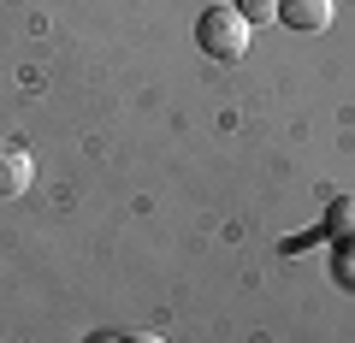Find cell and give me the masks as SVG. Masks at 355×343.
<instances>
[{
	"instance_id": "52a82bcc",
	"label": "cell",
	"mask_w": 355,
	"mask_h": 343,
	"mask_svg": "<svg viewBox=\"0 0 355 343\" xmlns=\"http://www.w3.org/2000/svg\"><path fill=\"white\" fill-rule=\"evenodd\" d=\"M125 343H166V337H154V331H130Z\"/></svg>"
},
{
	"instance_id": "5b68a950",
	"label": "cell",
	"mask_w": 355,
	"mask_h": 343,
	"mask_svg": "<svg viewBox=\"0 0 355 343\" xmlns=\"http://www.w3.org/2000/svg\"><path fill=\"white\" fill-rule=\"evenodd\" d=\"M331 272H338L343 290H355V237H343V243H338V261H331Z\"/></svg>"
},
{
	"instance_id": "8992f818",
	"label": "cell",
	"mask_w": 355,
	"mask_h": 343,
	"mask_svg": "<svg viewBox=\"0 0 355 343\" xmlns=\"http://www.w3.org/2000/svg\"><path fill=\"white\" fill-rule=\"evenodd\" d=\"M231 6H237L249 24H272V18H279V0H231Z\"/></svg>"
},
{
	"instance_id": "7a4b0ae2",
	"label": "cell",
	"mask_w": 355,
	"mask_h": 343,
	"mask_svg": "<svg viewBox=\"0 0 355 343\" xmlns=\"http://www.w3.org/2000/svg\"><path fill=\"white\" fill-rule=\"evenodd\" d=\"M331 0H279V24L284 30H302V36H314V30H331Z\"/></svg>"
},
{
	"instance_id": "3957f363",
	"label": "cell",
	"mask_w": 355,
	"mask_h": 343,
	"mask_svg": "<svg viewBox=\"0 0 355 343\" xmlns=\"http://www.w3.org/2000/svg\"><path fill=\"white\" fill-rule=\"evenodd\" d=\"M30 178H36L30 154H24V148H0V202L24 195V190H30Z\"/></svg>"
},
{
	"instance_id": "277c9868",
	"label": "cell",
	"mask_w": 355,
	"mask_h": 343,
	"mask_svg": "<svg viewBox=\"0 0 355 343\" xmlns=\"http://www.w3.org/2000/svg\"><path fill=\"white\" fill-rule=\"evenodd\" d=\"M326 237H355V190H343V195H331V207H326Z\"/></svg>"
},
{
	"instance_id": "6da1fadb",
	"label": "cell",
	"mask_w": 355,
	"mask_h": 343,
	"mask_svg": "<svg viewBox=\"0 0 355 343\" xmlns=\"http://www.w3.org/2000/svg\"><path fill=\"white\" fill-rule=\"evenodd\" d=\"M249 18L237 12V6H207L202 18H196V48L207 53V60L219 65H237L243 53H249Z\"/></svg>"
}]
</instances>
